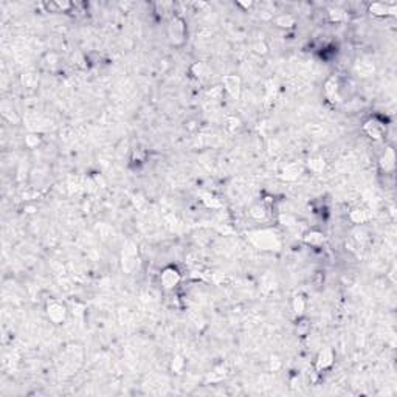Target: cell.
<instances>
[{
	"instance_id": "cell-1",
	"label": "cell",
	"mask_w": 397,
	"mask_h": 397,
	"mask_svg": "<svg viewBox=\"0 0 397 397\" xmlns=\"http://www.w3.org/2000/svg\"><path fill=\"white\" fill-rule=\"evenodd\" d=\"M169 36L173 39L174 44H180L183 42V38H185V23L182 19L179 17H174L169 23Z\"/></svg>"
},
{
	"instance_id": "cell-2",
	"label": "cell",
	"mask_w": 397,
	"mask_h": 397,
	"mask_svg": "<svg viewBox=\"0 0 397 397\" xmlns=\"http://www.w3.org/2000/svg\"><path fill=\"white\" fill-rule=\"evenodd\" d=\"M179 281H180V275H179V272L174 267H168V269L163 270V273H161V284L166 289L176 287L179 284Z\"/></svg>"
}]
</instances>
